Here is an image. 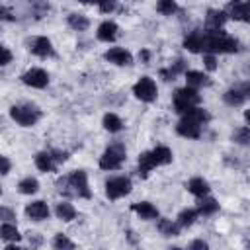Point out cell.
Returning a JSON list of instances; mask_svg holds the SVG:
<instances>
[{"label": "cell", "instance_id": "1", "mask_svg": "<svg viewBox=\"0 0 250 250\" xmlns=\"http://www.w3.org/2000/svg\"><path fill=\"white\" fill-rule=\"evenodd\" d=\"M203 37V53L217 55V53H236L238 41L229 35L225 29H201Z\"/></svg>", "mask_w": 250, "mask_h": 250}, {"label": "cell", "instance_id": "2", "mask_svg": "<svg viewBox=\"0 0 250 250\" xmlns=\"http://www.w3.org/2000/svg\"><path fill=\"white\" fill-rule=\"evenodd\" d=\"M57 189L64 195H76L82 199L92 197V189L88 186V174L84 170H72L68 176L57 180Z\"/></svg>", "mask_w": 250, "mask_h": 250}, {"label": "cell", "instance_id": "3", "mask_svg": "<svg viewBox=\"0 0 250 250\" xmlns=\"http://www.w3.org/2000/svg\"><path fill=\"white\" fill-rule=\"evenodd\" d=\"M174 160V154L168 146H156L152 150L141 152L139 154V176L146 178L154 168L158 166H166Z\"/></svg>", "mask_w": 250, "mask_h": 250}, {"label": "cell", "instance_id": "4", "mask_svg": "<svg viewBox=\"0 0 250 250\" xmlns=\"http://www.w3.org/2000/svg\"><path fill=\"white\" fill-rule=\"evenodd\" d=\"M201 104V96L197 90L189 88V86H184V88H178L174 92V111L180 113L182 117L188 115L191 109L199 107Z\"/></svg>", "mask_w": 250, "mask_h": 250}, {"label": "cell", "instance_id": "5", "mask_svg": "<svg viewBox=\"0 0 250 250\" xmlns=\"http://www.w3.org/2000/svg\"><path fill=\"white\" fill-rule=\"evenodd\" d=\"M10 117L21 127H33L41 119V111L31 104H18L10 107Z\"/></svg>", "mask_w": 250, "mask_h": 250}, {"label": "cell", "instance_id": "6", "mask_svg": "<svg viewBox=\"0 0 250 250\" xmlns=\"http://www.w3.org/2000/svg\"><path fill=\"white\" fill-rule=\"evenodd\" d=\"M127 158V150L121 143H115V145H109L104 154L100 156V168L102 170H119L121 164L125 162Z\"/></svg>", "mask_w": 250, "mask_h": 250}, {"label": "cell", "instance_id": "7", "mask_svg": "<svg viewBox=\"0 0 250 250\" xmlns=\"http://www.w3.org/2000/svg\"><path fill=\"white\" fill-rule=\"evenodd\" d=\"M131 189H133V182H131V178H127V176H115V178H109V180L105 182V195H107V199H111V201L129 195Z\"/></svg>", "mask_w": 250, "mask_h": 250}, {"label": "cell", "instance_id": "8", "mask_svg": "<svg viewBox=\"0 0 250 250\" xmlns=\"http://www.w3.org/2000/svg\"><path fill=\"white\" fill-rule=\"evenodd\" d=\"M133 94H135L137 100L150 104V102H154L156 96H158L156 82H154L150 76H141V78L135 82V86H133Z\"/></svg>", "mask_w": 250, "mask_h": 250}, {"label": "cell", "instance_id": "9", "mask_svg": "<svg viewBox=\"0 0 250 250\" xmlns=\"http://www.w3.org/2000/svg\"><path fill=\"white\" fill-rule=\"evenodd\" d=\"M27 49L35 55V57H41V59H47V57H53L55 55V49H53V43L49 37L45 35H37L33 39L27 41Z\"/></svg>", "mask_w": 250, "mask_h": 250}, {"label": "cell", "instance_id": "10", "mask_svg": "<svg viewBox=\"0 0 250 250\" xmlns=\"http://www.w3.org/2000/svg\"><path fill=\"white\" fill-rule=\"evenodd\" d=\"M201 129H203V125L197 123L195 119H191L189 115H184L176 125V133L186 137V139H199L201 137Z\"/></svg>", "mask_w": 250, "mask_h": 250}, {"label": "cell", "instance_id": "11", "mask_svg": "<svg viewBox=\"0 0 250 250\" xmlns=\"http://www.w3.org/2000/svg\"><path fill=\"white\" fill-rule=\"evenodd\" d=\"M21 82L25 86H31V88H45L49 84V74H47V70L35 66V68H29L21 74Z\"/></svg>", "mask_w": 250, "mask_h": 250}, {"label": "cell", "instance_id": "12", "mask_svg": "<svg viewBox=\"0 0 250 250\" xmlns=\"http://www.w3.org/2000/svg\"><path fill=\"white\" fill-rule=\"evenodd\" d=\"M104 59L115 66H129L133 64V55L123 47H111L104 53Z\"/></svg>", "mask_w": 250, "mask_h": 250}, {"label": "cell", "instance_id": "13", "mask_svg": "<svg viewBox=\"0 0 250 250\" xmlns=\"http://www.w3.org/2000/svg\"><path fill=\"white\" fill-rule=\"evenodd\" d=\"M225 12L232 20H240L250 23V2H229L225 6Z\"/></svg>", "mask_w": 250, "mask_h": 250}, {"label": "cell", "instance_id": "14", "mask_svg": "<svg viewBox=\"0 0 250 250\" xmlns=\"http://www.w3.org/2000/svg\"><path fill=\"white\" fill-rule=\"evenodd\" d=\"M25 215L31 221H45V219H49L51 209H49V205L45 201L37 199V201H31V203L25 205Z\"/></svg>", "mask_w": 250, "mask_h": 250}, {"label": "cell", "instance_id": "15", "mask_svg": "<svg viewBox=\"0 0 250 250\" xmlns=\"http://www.w3.org/2000/svg\"><path fill=\"white\" fill-rule=\"evenodd\" d=\"M131 211H135V213L139 215V219H143V221H156V219H160L156 205H152L150 201L133 203V205H131Z\"/></svg>", "mask_w": 250, "mask_h": 250}, {"label": "cell", "instance_id": "16", "mask_svg": "<svg viewBox=\"0 0 250 250\" xmlns=\"http://www.w3.org/2000/svg\"><path fill=\"white\" fill-rule=\"evenodd\" d=\"M229 20L225 10H215L209 8L207 16H205V29H223V23Z\"/></svg>", "mask_w": 250, "mask_h": 250}, {"label": "cell", "instance_id": "17", "mask_svg": "<svg viewBox=\"0 0 250 250\" xmlns=\"http://www.w3.org/2000/svg\"><path fill=\"white\" fill-rule=\"evenodd\" d=\"M186 188H188V191L191 193V195H195V197H207L209 195V191H211V188H209V182L207 180H203L201 176H195V178H191L188 184H186Z\"/></svg>", "mask_w": 250, "mask_h": 250}, {"label": "cell", "instance_id": "18", "mask_svg": "<svg viewBox=\"0 0 250 250\" xmlns=\"http://www.w3.org/2000/svg\"><path fill=\"white\" fill-rule=\"evenodd\" d=\"M117 31H119V27H117V23L115 21H111V20H105V21H102L100 23V27H98V39L100 41H104V43H111V41H115V37H117Z\"/></svg>", "mask_w": 250, "mask_h": 250}, {"label": "cell", "instance_id": "19", "mask_svg": "<svg viewBox=\"0 0 250 250\" xmlns=\"http://www.w3.org/2000/svg\"><path fill=\"white\" fill-rule=\"evenodd\" d=\"M184 76H186V86H189V88H193V90H199V88L211 84L209 76H207L205 72H201V70H188Z\"/></svg>", "mask_w": 250, "mask_h": 250}, {"label": "cell", "instance_id": "20", "mask_svg": "<svg viewBox=\"0 0 250 250\" xmlns=\"http://www.w3.org/2000/svg\"><path fill=\"white\" fill-rule=\"evenodd\" d=\"M35 166H37V170L47 174V172H53L57 168V160L53 158L51 150H41L35 154Z\"/></svg>", "mask_w": 250, "mask_h": 250}, {"label": "cell", "instance_id": "21", "mask_svg": "<svg viewBox=\"0 0 250 250\" xmlns=\"http://www.w3.org/2000/svg\"><path fill=\"white\" fill-rule=\"evenodd\" d=\"M188 68H186V61L184 59H178L176 62H172L168 68H160V78H164L166 82L170 80H176L178 74H186Z\"/></svg>", "mask_w": 250, "mask_h": 250}, {"label": "cell", "instance_id": "22", "mask_svg": "<svg viewBox=\"0 0 250 250\" xmlns=\"http://www.w3.org/2000/svg\"><path fill=\"white\" fill-rule=\"evenodd\" d=\"M156 229H158V232H160L162 236H178L182 227L178 225V221H172V219L160 217V219L156 221Z\"/></svg>", "mask_w": 250, "mask_h": 250}, {"label": "cell", "instance_id": "23", "mask_svg": "<svg viewBox=\"0 0 250 250\" xmlns=\"http://www.w3.org/2000/svg\"><path fill=\"white\" fill-rule=\"evenodd\" d=\"M184 49H188L189 53H203L201 29H195V31H191L189 35H186V39H184Z\"/></svg>", "mask_w": 250, "mask_h": 250}, {"label": "cell", "instance_id": "24", "mask_svg": "<svg viewBox=\"0 0 250 250\" xmlns=\"http://www.w3.org/2000/svg\"><path fill=\"white\" fill-rule=\"evenodd\" d=\"M55 215H57V219H61V221H64V223H70V221L76 219L78 213H76V209H74L72 203L61 201V203H57V207H55Z\"/></svg>", "mask_w": 250, "mask_h": 250}, {"label": "cell", "instance_id": "25", "mask_svg": "<svg viewBox=\"0 0 250 250\" xmlns=\"http://www.w3.org/2000/svg\"><path fill=\"white\" fill-rule=\"evenodd\" d=\"M66 23H68V27H72L74 31H86V29L90 27V20H88L86 16H82V14H76V12L68 14Z\"/></svg>", "mask_w": 250, "mask_h": 250}, {"label": "cell", "instance_id": "26", "mask_svg": "<svg viewBox=\"0 0 250 250\" xmlns=\"http://www.w3.org/2000/svg\"><path fill=\"white\" fill-rule=\"evenodd\" d=\"M197 211H199V215H205V217H209V215H215L217 211H219V203H217V199H213V197H201L199 199V203H197V207H195Z\"/></svg>", "mask_w": 250, "mask_h": 250}, {"label": "cell", "instance_id": "27", "mask_svg": "<svg viewBox=\"0 0 250 250\" xmlns=\"http://www.w3.org/2000/svg\"><path fill=\"white\" fill-rule=\"evenodd\" d=\"M197 217H199V211L197 209H193V207H188V209H182L180 213H178V225L182 227V229H186V227H191L195 221H197Z\"/></svg>", "mask_w": 250, "mask_h": 250}, {"label": "cell", "instance_id": "28", "mask_svg": "<svg viewBox=\"0 0 250 250\" xmlns=\"http://www.w3.org/2000/svg\"><path fill=\"white\" fill-rule=\"evenodd\" d=\"M223 102H225L227 105H230V107H238V105H242V104L246 102V98L242 96V92H240L238 88H229V90L223 94Z\"/></svg>", "mask_w": 250, "mask_h": 250}, {"label": "cell", "instance_id": "29", "mask_svg": "<svg viewBox=\"0 0 250 250\" xmlns=\"http://www.w3.org/2000/svg\"><path fill=\"white\" fill-rule=\"evenodd\" d=\"M37 189H39V182L31 176H25L18 182V191L23 195H33V193H37Z\"/></svg>", "mask_w": 250, "mask_h": 250}, {"label": "cell", "instance_id": "30", "mask_svg": "<svg viewBox=\"0 0 250 250\" xmlns=\"http://www.w3.org/2000/svg\"><path fill=\"white\" fill-rule=\"evenodd\" d=\"M102 125H104V129L109 131V133H119V131L123 129V121H121V117L115 115V113H105Z\"/></svg>", "mask_w": 250, "mask_h": 250}, {"label": "cell", "instance_id": "31", "mask_svg": "<svg viewBox=\"0 0 250 250\" xmlns=\"http://www.w3.org/2000/svg\"><path fill=\"white\" fill-rule=\"evenodd\" d=\"M0 236H2V240H6V242H18V240L21 238L18 227L12 225V223H4V225L0 227Z\"/></svg>", "mask_w": 250, "mask_h": 250}, {"label": "cell", "instance_id": "32", "mask_svg": "<svg viewBox=\"0 0 250 250\" xmlns=\"http://www.w3.org/2000/svg\"><path fill=\"white\" fill-rule=\"evenodd\" d=\"M230 141L236 143V145L248 146V145H250V127H236V129L230 133Z\"/></svg>", "mask_w": 250, "mask_h": 250}, {"label": "cell", "instance_id": "33", "mask_svg": "<svg viewBox=\"0 0 250 250\" xmlns=\"http://www.w3.org/2000/svg\"><path fill=\"white\" fill-rule=\"evenodd\" d=\"M53 248H55V250H74V242H72L66 234L59 232V234H55V238H53Z\"/></svg>", "mask_w": 250, "mask_h": 250}, {"label": "cell", "instance_id": "34", "mask_svg": "<svg viewBox=\"0 0 250 250\" xmlns=\"http://www.w3.org/2000/svg\"><path fill=\"white\" fill-rule=\"evenodd\" d=\"M156 10L162 14V16H174L178 12V4L174 0H160L156 4Z\"/></svg>", "mask_w": 250, "mask_h": 250}, {"label": "cell", "instance_id": "35", "mask_svg": "<svg viewBox=\"0 0 250 250\" xmlns=\"http://www.w3.org/2000/svg\"><path fill=\"white\" fill-rule=\"evenodd\" d=\"M188 115H189L191 119H195L197 123H201V125H205V123H209V121H211V113H209L207 109H203L201 105H199V107H195V109H191Z\"/></svg>", "mask_w": 250, "mask_h": 250}, {"label": "cell", "instance_id": "36", "mask_svg": "<svg viewBox=\"0 0 250 250\" xmlns=\"http://www.w3.org/2000/svg\"><path fill=\"white\" fill-rule=\"evenodd\" d=\"M203 64H205V68L207 70H217V59H215V55H209V53H205L203 55Z\"/></svg>", "mask_w": 250, "mask_h": 250}, {"label": "cell", "instance_id": "37", "mask_svg": "<svg viewBox=\"0 0 250 250\" xmlns=\"http://www.w3.org/2000/svg\"><path fill=\"white\" fill-rule=\"evenodd\" d=\"M0 51H2V59H0V66H6V64H10L12 62V51L4 45V47H0Z\"/></svg>", "mask_w": 250, "mask_h": 250}, {"label": "cell", "instance_id": "38", "mask_svg": "<svg viewBox=\"0 0 250 250\" xmlns=\"http://www.w3.org/2000/svg\"><path fill=\"white\" fill-rule=\"evenodd\" d=\"M189 250H209V244L203 238H195L189 242Z\"/></svg>", "mask_w": 250, "mask_h": 250}, {"label": "cell", "instance_id": "39", "mask_svg": "<svg viewBox=\"0 0 250 250\" xmlns=\"http://www.w3.org/2000/svg\"><path fill=\"white\" fill-rule=\"evenodd\" d=\"M0 217L4 219V223H8V221L16 219V213L12 209H8V207H0Z\"/></svg>", "mask_w": 250, "mask_h": 250}, {"label": "cell", "instance_id": "40", "mask_svg": "<svg viewBox=\"0 0 250 250\" xmlns=\"http://www.w3.org/2000/svg\"><path fill=\"white\" fill-rule=\"evenodd\" d=\"M0 162H2V176H8L10 174V168H12V162H10V158L8 156H0Z\"/></svg>", "mask_w": 250, "mask_h": 250}, {"label": "cell", "instance_id": "41", "mask_svg": "<svg viewBox=\"0 0 250 250\" xmlns=\"http://www.w3.org/2000/svg\"><path fill=\"white\" fill-rule=\"evenodd\" d=\"M98 8H100V12L109 14V12H113V10H115V2H100V4H98Z\"/></svg>", "mask_w": 250, "mask_h": 250}, {"label": "cell", "instance_id": "42", "mask_svg": "<svg viewBox=\"0 0 250 250\" xmlns=\"http://www.w3.org/2000/svg\"><path fill=\"white\" fill-rule=\"evenodd\" d=\"M0 20H4V21H14L16 18L12 16V12H10L6 6H0Z\"/></svg>", "mask_w": 250, "mask_h": 250}, {"label": "cell", "instance_id": "43", "mask_svg": "<svg viewBox=\"0 0 250 250\" xmlns=\"http://www.w3.org/2000/svg\"><path fill=\"white\" fill-rule=\"evenodd\" d=\"M236 88L242 92V96H244V98H250V80H244V82H240Z\"/></svg>", "mask_w": 250, "mask_h": 250}, {"label": "cell", "instance_id": "44", "mask_svg": "<svg viewBox=\"0 0 250 250\" xmlns=\"http://www.w3.org/2000/svg\"><path fill=\"white\" fill-rule=\"evenodd\" d=\"M51 152H53V158L57 160V164L59 162H64L68 158V152H64V150H51Z\"/></svg>", "mask_w": 250, "mask_h": 250}, {"label": "cell", "instance_id": "45", "mask_svg": "<svg viewBox=\"0 0 250 250\" xmlns=\"http://www.w3.org/2000/svg\"><path fill=\"white\" fill-rule=\"evenodd\" d=\"M39 242H41V236H39L37 232H31V236H29V244H31V246H37Z\"/></svg>", "mask_w": 250, "mask_h": 250}, {"label": "cell", "instance_id": "46", "mask_svg": "<svg viewBox=\"0 0 250 250\" xmlns=\"http://www.w3.org/2000/svg\"><path fill=\"white\" fill-rule=\"evenodd\" d=\"M139 59L146 64V62H148V59H150V53H148V51H141V53H139Z\"/></svg>", "mask_w": 250, "mask_h": 250}, {"label": "cell", "instance_id": "47", "mask_svg": "<svg viewBox=\"0 0 250 250\" xmlns=\"http://www.w3.org/2000/svg\"><path fill=\"white\" fill-rule=\"evenodd\" d=\"M4 250H23V248L21 246H16V244H8Z\"/></svg>", "mask_w": 250, "mask_h": 250}, {"label": "cell", "instance_id": "48", "mask_svg": "<svg viewBox=\"0 0 250 250\" xmlns=\"http://www.w3.org/2000/svg\"><path fill=\"white\" fill-rule=\"evenodd\" d=\"M244 119H246V123H250V109L244 111Z\"/></svg>", "mask_w": 250, "mask_h": 250}, {"label": "cell", "instance_id": "49", "mask_svg": "<svg viewBox=\"0 0 250 250\" xmlns=\"http://www.w3.org/2000/svg\"><path fill=\"white\" fill-rule=\"evenodd\" d=\"M168 250H184V248H180V246H170Z\"/></svg>", "mask_w": 250, "mask_h": 250}, {"label": "cell", "instance_id": "50", "mask_svg": "<svg viewBox=\"0 0 250 250\" xmlns=\"http://www.w3.org/2000/svg\"><path fill=\"white\" fill-rule=\"evenodd\" d=\"M246 250H250V242H248V244H246Z\"/></svg>", "mask_w": 250, "mask_h": 250}]
</instances>
